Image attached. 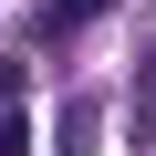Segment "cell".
I'll use <instances>...</instances> for the list:
<instances>
[{
	"mask_svg": "<svg viewBox=\"0 0 156 156\" xmlns=\"http://www.w3.org/2000/svg\"><path fill=\"white\" fill-rule=\"evenodd\" d=\"M104 11H115V0H42V21H31V31H42V42H73V31L104 21Z\"/></svg>",
	"mask_w": 156,
	"mask_h": 156,
	"instance_id": "6da1fadb",
	"label": "cell"
},
{
	"mask_svg": "<svg viewBox=\"0 0 156 156\" xmlns=\"http://www.w3.org/2000/svg\"><path fill=\"white\" fill-rule=\"evenodd\" d=\"M0 104H21V52H0Z\"/></svg>",
	"mask_w": 156,
	"mask_h": 156,
	"instance_id": "3957f363",
	"label": "cell"
},
{
	"mask_svg": "<svg viewBox=\"0 0 156 156\" xmlns=\"http://www.w3.org/2000/svg\"><path fill=\"white\" fill-rule=\"evenodd\" d=\"M0 156H31V104H0Z\"/></svg>",
	"mask_w": 156,
	"mask_h": 156,
	"instance_id": "7a4b0ae2",
	"label": "cell"
}]
</instances>
